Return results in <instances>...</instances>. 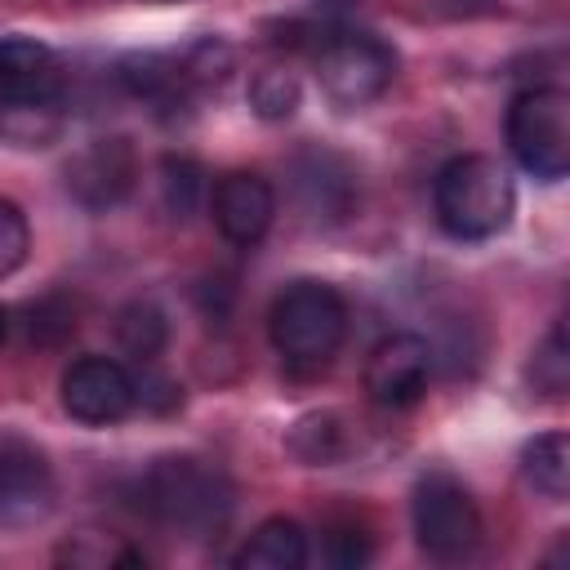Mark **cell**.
<instances>
[{
	"instance_id": "obj_1",
	"label": "cell",
	"mask_w": 570,
	"mask_h": 570,
	"mask_svg": "<svg viewBox=\"0 0 570 570\" xmlns=\"http://www.w3.org/2000/svg\"><path fill=\"white\" fill-rule=\"evenodd\" d=\"M436 223L454 240H490L512 223L517 191L499 160L490 156H454L436 169L432 183Z\"/></svg>"
},
{
	"instance_id": "obj_2",
	"label": "cell",
	"mask_w": 570,
	"mask_h": 570,
	"mask_svg": "<svg viewBox=\"0 0 570 570\" xmlns=\"http://www.w3.org/2000/svg\"><path fill=\"white\" fill-rule=\"evenodd\" d=\"M142 490H147V508L165 525H174L178 534H196V539L223 530V521L232 517V503H236L227 472L196 454L156 459Z\"/></svg>"
},
{
	"instance_id": "obj_3",
	"label": "cell",
	"mask_w": 570,
	"mask_h": 570,
	"mask_svg": "<svg viewBox=\"0 0 570 570\" xmlns=\"http://www.w3.org/2000/svg\"><path fill=\"white\" fill-rule=\"evenodd\" d=\"M272 347L294 370H321L334 361L347 334V307L334 285L325 281H294L276 294L267 312Z\"/></svg>"
},
{
	"instance_id": "obj_4",
	"label": "cell",
	"mask_w": 570,
	"mask_h": 570,
	"mask_svg": "<svg viewBox=\"0 0 570 570\" xmlns=\"http://www.w3.org/2000/svg\"><path fill=\"white\" fill-rule=\"evenodd\" d=\"M396 76V49L374 31L338 27L321 36L316 49V80L334 107H365L374 102Z\"/></svg>"
},
{
	"instance_id": "obj_5",
	"label": "cell",
	"mask_w": 570,
	"mask_h": 570,
	"mask_svg": "<svg viewBox=\"0 0 570 570\" xmlns=\"http://www.w3.org/2000/svg\"><path fill=\"white\" fill-rule=\"evenodd\" d=\"M508 147L517 165L543 183L566 178L570 169V98L566 89L539 85L512 98L508 107Z\"/></svg>"
},
{
	"instance_id": "obj_6",
	"label": "cell",
	"mask_w": 570,
	"mask_h": 570,
	"mask_svg": "<svg viewBox=\"0 0 570 570\" xmlns=\"http://www.w3.org/2000/svg\"><path fill=\"white\" fill-rule=\"evenodd\" d=\"M410 512H414L419 548L432 561H463V557L476 552V543H481V512H476V503H472V494L463 490L459 476H450L441 468L423 472L419 485H414Z\"/></svg>"
},
{
	"instance_id": "obj_7",
	"label": "cell",
	"mask_w": 570,
	"mask_h": 570,
	"mask_svg": "<svg viewBox=\"0 0 570 570\" xmlns=\"http://www.w3.org/2000/svg\"><path fill=\"white\" fill-rule=\"evenodd\" d=\"M432 379V347L423 334L396 330L379 338L365 356V392L383 410H405L428 392Z\"/></svg>"
},
{
	"instance_id": "obj_8",
	"label": "cell",
	"mask_w": 570,
	"mask_h": 570,
	"mask_svg": "<svg viewBox=\"0 0 570 570\" xmlns=\"http://www.w3.org/2000/svg\"><path fill=\"white\" fill-rule=\"evenodd\" d=\"M134 401H138V383L120 361L80 356L62 370V410L76 423H89V428L120 423L134 410Z\"/></svg>"
},
{
	"instance_id": "obj_9",
	"label": "cell",
	"mask_w": 570,
	"mask_h": 570,
	"mask_svg": "<svg viewBox=\"0 0 570 570\" xmlns=\"http://www.w3.org/2000/svg\"><path fill=\"white\" fill-rule=\"evenodd\" d=\"M58 485L31 445H0V525L31 530L53 512Z\"/></svg>"
},
{
	"instance_id": "obj_10",
	"label": "cell",
	"mask_w": 570,
	"mask_h": 570,
	"mask_svg": "<svg viewBox=\"0 0 570 570\" xmlns=\"http://www.w3.org/2000/svg\"><path fill=\"white\" fill-rule=\"evenodd\" d=\"M134 147L125 138H94L67 160V191L85 209H111L134 187Z\"/></svg>"
},
{
	"instance_id": "obj_11",
	"label": "cell",
	"mask_w": 570,
	"mask_h": 570,
	"mask_svg": "<svg viewBox=\"0 0 570 570\" xmlns=\"http://www.w3.org/2000/svg\"><path fill=\"white\" fill-rule=\"evenodd\" d=\"M58 94H62L58 53L31 36H0V102L4 107L58 102Z\"/></svg>"
},
{
	"instance_id": "obj_12",
	"label": "cell",
	"mask_w": 570,
	"mask_h": 570,
	"mask_svg": "<svg viewBox=\"0 0 570 570\" xmlns=\"http://www.w3.org/2000/svg\"><path fill=\"white\" fill-rule=\"evenodd\" d=\"M272 214H276V191H272V183L263 174L232 169V174L218 178V187H214V223L232 245H240V249L258 245L267 236V227H272Z\"/></svg>"
},
{
	"instance_id": "obj_13",
	"label": "cell",
	"mask_w": 570,
	"mask_h": 570,
	"mask_svg": "<svg viewBox=\"0 0 570 570\" xmlns=\"http://www.w3.org/2000/svg\"><path fill=\"white\" fill-rule=\"evenodd\" d=\"M294 187L312 218H347L356 200V174L334 151H303L294 160Z\"/></svg>"
},
{
	"instance_id": "obj_14",
	"label": "cell",
	"mask_w": 570,
	"mask_h": 570,
	"mask_svg": "<svg viewBox=\"0 0 570 570\" xmlns=\"http://www.w3.org/2000/svg\"><path fill=\"white\" fill-rule=\"evenodd\" d=\"M307 561V534L289 517H267L236 552L240 570H298Z\"/></svg>"
},
{
	"instance_id": "obj_15",
	"label": "cell",
	"mask_w": 570,
	"mask_h": 570,
	"mask_svg": "<svg viewBox=\"0 0 570 570\" xmlns=\"http://www.w3.org/2000/svg\"><path fill=\"white\" fill-rule=\"evenodd\" d=\"M521 476L534 494L561 503L570 494V436L566 432H543L525 441L521 450Z\"/></svg>"
},
{
	"instance_id": "obj_16",
	"label": "cell",
	"mask_w": 570,
	"mask_h": 570,
	"mask_svg": "<svg viewBox=\"0 0 570 570\" xmlns=\"http://www.w3.org/2000/svg\"><path fill=\"white\" fill-rule=\"evenodd\" d=\"M116 334H120L125 352H134L138 361H151L165 347V316L151 303H129L116 321Z\"/></svg>"
},
{
	"instance_id": "obj_17",
	"label": "cell",
	"mask_w": 570,
	"mask_h": 570,
	"mask_svg": "<svg viewBox=\"0 0 570 570\" xmlns=\"http://www.w3.org/2000/svg\"><path fill=\"white\" fill-rule=\"evenodd\" d=\"M249 107L263 116V120H285L294 116L298 107V80L289 71H258L254 85H249Z\"/></svg>"
},
{
	"instance_id": "obj_18",
	"label": "cell",
	"mask_w": 570,
	"mask_h": 570,
	"mask_svg": "<svg viewBox=\"0 0 570 570\" xmlns=\"http://www.w3.org/2000/svg\"><path fill=\"white\" fill-rule=\"evenodd\" d=\"M530 383H534V392H543V396H561V392H566V383H570V356H566V330H561V325H552V334H548L543 347L534 352V361H530Z\"/></svg>"
},
{
	"instance_id": "obj_19",
	"label": "cell",
	"mask_w": 570,
	"mask_h": 570,
	"mask_svg": "<svg viewBox=\"0 0 570 570\" xmlns=\"http://www.w3.org/2000/svg\"><path fill=\"white\" fill-rule=\"evenodd\" d=\"M160 191H165V209L174 218H187L196 209V196H200V169H196V160L165 156V165H160Z\"/></svg>"
},
{
	"instance_id": "obj_20",
	"label": "cell",
	"mask_w": 570,
	"mask_h": 570,
	"mask_svg": "<svg viewBox=\"0 0 570 570\" xmlns=\"http://www.w3.org/2000/svg\"><path fill=\"white\" fill-rule=\"evenodd\" d=\"M289 445H294V454L307 459V463H330V459L343 450V445H338V419H334V414H312V419H303V423L294 428Z\"/></svg>"
},
{
	"instance_id": "obj_21",
	"label": "cell",
	"mask_w": 570,
	"mask_h": 570,
	"mask_svg": "<svg viewBox=\"0 0 570 570\" xmlns=\"http://www.w3.org/2000/svg\"><path fill=\"white\" fill-rule=\"evenodd\" d=\"M27 249H31V227H27V214L0 196V276H13L22 263H27Z\"/></svg>"
},
{
	"instance_id": "obj_22",
	"label": "cell",
	"mask_w": 570,
	"mask_h": 570,
	"mask_svg": "<svg viewBox=\"0 0 570 570\" xmlns=\"http://www.w3.org/2000/svg\"><path fill=\"white\" fill-rule=\"evenodd\" d=\"M330 557H334V566H361V561H370V543L361 539V530H338V534H330Z\"/></svg>"
},
{
	"instance_id": "obj_23",
	"label": "cell",
	"mask_w": 570,
	"mask_h": 570,
	"mask_svg": "<svg viewBox=\"0 0 570 570\" xmlns=\"http://www.w3.org/2000/svg\"><path fill=\"white\" fill-rule=\"evenodd\" d=\"M445 9H454V13H472V9H485V0H441Z\"/></svg>"
},
{
	"instance_id": "obj_24",
	"label": "cell",
	"mask_w": 570,
	"mask_h": 570,
	"mask_svg": "<svg viewBox=\"0 0 570 570\" xmlns=\"http://www.w3.org/2000/svg\"><path fill=\"white\" fill-rule=\"evenodd\" d=\"M0 343H4V312H0Z\"/></svg>"
}]
</instances>
